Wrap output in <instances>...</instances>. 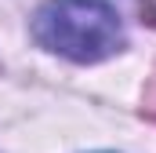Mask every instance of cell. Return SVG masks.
Segmentation results:
<instances>
[{"instance_id":"6da1fadb","label":"cell","mask_w":156,"mask_h":153,"mask_svg":"<svg viewBox=\"0 0 156 153\" xmlns=\"http://www.w3.org/2000/svg\"><path fill=\"white\" fill-rule=\"evenodd\" d=\"M33 37L69 62H102L123 51V22L105 0H44L33 15Z\"/></svg>"}]
</instances>
